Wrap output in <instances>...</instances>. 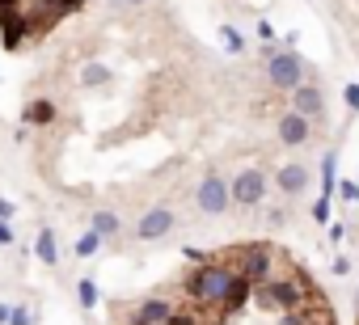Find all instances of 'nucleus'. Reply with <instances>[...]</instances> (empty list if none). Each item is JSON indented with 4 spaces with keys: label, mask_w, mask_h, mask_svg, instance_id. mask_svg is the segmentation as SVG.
I'll return each mask as SVG.
<instances>
[{
    "label": "nucleus",
    "mask_w": 359,
    "mask_h": 325,
    "mask_svg": "<svg viewBox=\"0 0 359 325\" xmlns=\"http://www.w3.org/2000/svg\"><path fill=\"white\" fill-rule=\"evenodd\" d=\"M338 182H342V178H338V152L330 148L325 160H321V195H325V199L338 195Z\"/></svg>",
    "instance_id": "15"
},
{
    "label": "nucleus",
    "mask_w": 359,
    "mask_h": 325,
    "mask_svg": "<svg viewBox=\"0 0 359 325\" xmlns=\"http://www.w3.org/2000/svg\"><path fill=\"white\" fill-rule=\"evenodd\" d=\"M309 182H313V178H309V170H304V165H283V170L275 174V186H279L287 199L304 195V191H309Z\"/></svg>",
    "instance_id": "11"
},
{
    "label": "nucleus",
    "mask_w": 359,
    "mask_h": 325,
    "mask_svg": "<svg viewBox=\"0 0 359 325\" xmlns=\"http://www.w3.org/2000/svg\"><path fill=\"white\" fill-rule=\"evenodd\" d=\"M169 312H173V304H169V300H161V296H152V300H144V304L135 308L131 325H165V321H169Z\"/></svg>",
    "instance_id": "12"
},
{
    "label": "nucleus",
    "mask_w": 359,
    "mask_h": 325,
    "mask_svg": "<svg viewBox=\"0 0 359 325\" xmlns=\"http://www.w3.org/2000/svg\"><path fill=\"white\" fill-rule=\"evenodd\" d=\"M271 266H275V249L266 241H250V245H237V275L254 279V283H266L271 279Z\"/></svg>",
    "instance_id": "4"
},
{
    "label": "nucleus",
    "mask_w": 359,
    "mask_h": 325,
    "mask_svg": "<svg viewBox=\"0 0 359 325\" xmlns=\"http://www.w3.org/2000/svg\"><path fill=\"white\" fill-rule=\"evenodd\" d=\"M229 182H233V207H258L266 199V186H271V178L262 170H241Z\"/></svg>",
    "instance_id": "6"
},
{
    "label": "nucleus",
    "mask_w": 359,
    "mask_h": 325,
    "mask_svg": "<svg viewBox=\"0 0 359 325\" xmlns=\"http://www.w3.org/2000/svg\"><path fill=\"white\" fill-rule=\"evenodd\" d=\"M9 317H13V308H9V304H0V325H9Z\"/></svg>",
    "instance_id": "35"
},
{
    "label": "nucleus",
    "mask_w": 359,
    "mask_h": 325,
    "mask_svg": "<svg viewBox=\"0 0 359 325\" xmlns=\"http://www.w3.org/2000/svg\"><path fill=\"white\" fill-rule=\"evenodd\" d=\"M342 102H346V110H355L359 114V85L351 81V85H342Z\"/></svg>",
    "instance_id": "25"
},
{
    "label": "nucleus",
    "mask_w": 359,
    "mask_h": 325,
    "mask_svg": "<svg viewBox=\"0 0 359 325\" xmlns=\"http://www.w3.org/2000/svg\"><path fill=\"white\" fill-rule=\"evenodd\" d=\"M233 279H237L233 266H224V262H216V258H212V262H199V266L187 275V296H191L195 308H224V296H229Z\"/></svg>",
    "instance_id": "1"
},
{
    "label": "nucleus",
    "mask_w": 359,
    "mask_h": 325,
    "mask_svg": "<svg viewBox=\"0 0 359 325\" xmlns=\"http://www.w3.org/2000/svg\"><path fill=\"white\" fill-rule=\"evenodd\" d=\"M9 325H34V312H30V308H13Z\"/></svg>",
    "instance_id": "27"
},
{
    "label": "nucleus",
    "mask_w": 359,
    "mask_h": 325,
    "mask_svg": "<svg viewBox=\"0 0 359 325\" xmlns=\"http://www.w3.org/2000/svg\"><path fill=\"white\" fill-rule=\"evenodd\" d=\"M110 81V68L106 64H85V72H81V85L85 89H102Z\"/></svg>",
    "instance_id": "19"
},
{
    "label": "nucleus",
    "mask_w": 359,
    "mask_h": 325,
    "mask_svg": "<svg viewBox=\"0 0 359 325\" xmlns=\"http://www.w3.org/2000/svg\"><path fill=\"white\" fill-rule=\"evenodd\" d=\"M258 39H262V43H275V30H271V22H258Z\"/></svg>",
    "instance_id": "31"
},
{
    "label": "nucleus",
    "mask_w": 359,
    "mask_h": 325,
    "mask_svg": "<svg viewBox=\"0 0 359 325\" xmlns=\"http://www.w3.org/2000/svg\"><path fill=\"white\" fill-rule=\"evenodd\" d=\"M182 254H187V258H191V262H195V266H199V262H212V258H208V254H203V249H195V245H182Z\"/></svg>",
    "instance_id": "29"
},
{
    "label": "nucleus",
    "mask_w": 359,
    "mask_h": 325,
    "mask_svg": "<svg viewBox=\"0 0 359 325\" xmlns=\"http://www.w3.org/2000/svg\"><path fill=\"white\" fill-rule=\"evenodd\" d=\"M321 325H334V321H321Z\"/></svg>",
    "instance_id": "38"
},
{
    "label": "nucleus",
    "mask_w": 359,
    "mask_h": 325,
    "mask_svg": "<svg viewBox=\"0 0 359 325\" xmlns=\"http://www.w3.org/2000/svg\"><path fill=\"white\" fill-rule=\"evenodd\" d=\"M317 291H313V283L304 279V275H271L266 283H258L254 287V304L258 308H275V312H292V308H300V304H309Z\"/></svg>",
    "instance_id": "2"
},
{
    "label": "nucleus",
    "mask_w": 359,
    "mask_h": 325,
    "mask_svg": "<svg viewBox=\"0 0 359 325\" xmlns=\"http://www.w3.org/2000/svg\"><path fill=\"white\" fill-rule=\"evenodd\" d=\"M55 9H60V18H72L85 9V0H55Z\"/></svg>",
    "instance_id": "26"
},
{
    "label": "nucleus",
    "mask_w": 359,
    "mask_h": 325,
    "mask_svg": "<svg viewBox=\"0 0 359 325\" xmlns=\"http://www.w3.org/2000/svg\"><path fill=\"white\" fill-rule=\"evenodd\" d=\"M266 81H271V89L292 93L296 85H304V60L296 51H275L266 60Z\"/></svg>",
    "instance_id": "3"
},
{
    "label": "nucleus",
    "mask_w": 359,
    "mask_h": 325,
    "mask_svg": "<svg viewBox=\"0 0 359 325\" xmlns=\"http://www.w3.org/2000/svg\"><path fill=\"white\" fill-rule=\"evenodd\" d=\"M43 5H55V0H43Z\"/></svg>",
    "instance_id": "36"
},
{
    "label": "nucleus",
    "mask_w": 359,
    "mask_h": 325,
    "mask_svg": "<svg viewBox=\"0 0 359 325\" xmlns=\"http://www.w3.org/2000/svg\"><path fill=\"white\" fill-rule=\"evenodd\" d=\"M76 300H81L85 312H93V308H97V283H93V279H81V283H76Z\"/></svg>",
    "instance_id": "20"
},
{
    "label": "nucleus",
    "mask_w": 359,
    "mask_h": 325,
    "mask_svg": "<svg viewBox=\"0 0 359 325\" xmlns=\"http://www.w3.org/2000/svg\"><path fill=\"white\" fill-rule=\"evenodd\" d=\"M93 228H97L106 241H118V237H123V220H118V212H93Z\"/></svg>",
    "instance_id": "16"
},
{
    "label": "nucleus",
    "mask_w": 359,
    "mask_h": 325,
    "mask_svg": "<svg viewBox=\"0 0 359 325\" xmlns=\"http://www.w3.org/2000/svg\"><path fill=\"white\" fill-rule=\"evenodd\" d=\"M0 245H13V228H9V220H0Z\"/></svg>",
    "instance_id": "32"
},
{
    "label": "nucleus",
    "mask_w": 359,
    "mask_h": 325,
    "mask_svg": "<svg viewBox=\"0 0 359 325\" xmlns=\"http://www.w3.org/2000/svg\"><path fill=\"white\" fill-rule=\"evenodd\" d=\"M195 203H199L203 216H224L233 207V182H224L220 174H208L195 191Z\"/></svg>",
    "instance_id": "5"
},
{
    "label": "nucleus",
    "mask_w": 359,
    "mask_h": 325,
    "mask_svg": "<svg viewBox=\"0 0 359 325\" xmlns=\"http://www.w3.org/2000/svg\"><path fill=\"white\" fill-rule=\"evenodd\" d=\"M287 110H296V114H304V118H321L325 114V93H321V85H296L292 93H287Z\"/></svg>",
    "instance_id": "8"
},
{
    "label": "nucleus",
    "mask_w": 359,
    "mask_h": 325,
    "mask_svg": "<svg viewBox=\"0 0 359 325\" xmlns=\"http://www.w3.org/2000/svg\"><path fill=\"white\" fill-rule=\"evenodd\" d=\"M110 5H114V9H144L148 0H110Z\"/></svg>",
    "instance_id": "30"
},
{
    "label": "nucleus",
    "mask_w": 359,
    "mask_h": 325,
    "mask_svg": "<svg viewBox=\"0 0 359 325\" xmlns=\"http://www.w3.org/2000/svg\"><path fill=\"white\" fill-rule=\"evenodd\" d=\"M355 296H359V283H355Z\"/></svg>",
    "instance_id": "37"
},
{
    "label": "nucleus",
    "mask_w": 359,
    "mask_h": 325,
    "mask_svg": "<svg viewBox=\"0 0 359 325\" xmlns=\"http://www.w3.org/2000/svg\"><path fill=\"white\" fill-rule=\"evenodd\" d=\"M30 34H34V26H30L26 9L0 13V47H5V51H22V47L30 43Z\"/></svg>",
    "instance_id": "7"
},
{
    "label": "nucleus",
    "mask_w": 359,
    "mask_h": 325,
    "mask_svg": "<svg viewBox=\"0 0 359 325\" xmlns=\"http://www.w3.org/2000/svg\"><path fill=\"white\" fill-rule=\"evenodd\" d=\"M254 287H258L254 279L237 275V279H233V287H229V296H224V312H241V308L254 300Z\"/></svg>",
    "instance_id": "14"
},
{
    "label": "nucleus",
    "mask_w": 359,
    "mask_h": 325,
    "mask_svg": "<svg viewBox=\"0 0 359 325\" xmlns=\"http://www.w3.org/2000/svg\"><path fill=\"white\" fill-rule=\"evenodd\" d=\"M102 241H106V237H102L97 228H89V233H81V237H76V245H72V254H76V258L85 262V258H93V254L102 249Z\"/></svg>",
    "instance_id": "18"
},
{
    "label": "nucleus",
    "mask_w": 359,
    "mask_h": 325,
    "mask_svg": "<svg viewBox=\"0 0 359 325\" xmlns=\"http://www.w3.org/2000/svg\"><path fill=\"white\" fill-rule=\"evenodd\" d=\"M338 199H342V203H359V186L342 178V182H338Z\"/></svg>",
    "instance_id": "24"
},
{
    "label": "nucleus",
    "mask_w": 359,
    "mask_h": 325,
    "mask_svg": "<svg viewBox=\"0 0 359 325\" xmlns=\"http://www.w3.org/2000/svg\"><path fill=\"white\" fill-rule=\"evenodd\" d=\"M9 9H26V0H0V13H9Z\"/></svg>",
    "instance_id": "33"
},
{
    "label": "nucleus",
    "mask_w": 359,
    "mask_h": 325,
    "mask_svg": "<svg viewBox=\"0 0 359 325\" xmlns=\"http://www.w3.org/2000/svg\"><path fill=\"white\" fill-rule=\"evenodd\" d=\"M266 220H271V228H283V224H287V207H271Z\"/></svg>",
    "instance_id": "28"
},
{
    "label": "nucleus",
    "mask_w": 359,
    "mask_h": 325,
    "mask_svg": "<svg viewBox=\"0 0 359 325\" xmlns=\"http://www.w3.org/2000/svg\"><path fill=\"white\" fill-rule=\"evenodd\" d=\"M34 254H39V262H47V266H55V262H60L55 228H43V233H39V241H34Z\"/></svg>",
    "instance_id": "17"
},
{
    "label": "nucleus",
    "mask_w": 359,
    "mask_h": 325,
    "mask_svg": "<svg viewBox=\"0 0 359 325\" xmlns=\"http://www.w3.org/2000/svg\"><path fill=\"white\" fill-rule=\"evenodd\" d=\"M220 39H224V51H229V55H241V51H245V39H241L233 26H220Z\"/></svg>",
    "instance_id": "21"
},
{
    "label": "nucleus",
    "mask_w": 359,
    "mask_h": 325,
    "mask_svg": "<svg viewBox=\"0 0 359 325\" xmlns=\"http://www.w3.org/2000/svg\"><path fill=\"white\" fill-rule=\"evenodd\" d=\"M55 114H60V110H55V102H51V97H34V102L22 110V123H26V127H51V123H55Z\"/></svg>",
    "instance_id": "13"
},
{
    "label": "nucleus",
    "mask_w": 359,
    "mask_h": 325,
    "mask_svg": "<svg viewBox=\"0 0 359 325\" xmlns=\"http://www.w3.org/2000/svg\"><path fill=\"white\" fill-rule=\"evenodd\" d=\"M199 317H203L199 308H173L165 325H199Z\"/></svg>",
    "instance_id": "22"
},
{
    "label": "nucleus",
    "mask_w": 359,
    "mask_h": 325,
    "mask_svg": "<svg viewBox=\"0 0 359 325\" xmlns=\"http://www.w3.org/2000/svg\"><path fill=\"white\" fill-rule=\"evenodd\" d=\"M13 212H18V207H13V203H9V199H0V220H9V216H13Z\"/></svg>",
    "instance_id": "34"
},
{
    "label": "nucleus",
    "mask_w": 359,
    "mask_h": 325,
    "mask_svg": "<svg viewBox=\"0 0 359 325\" xmlns=\"http://www.w3.org/2000/svg\"><path fill=\"white\" fill-rule=\"evenodd\" d=\"M275 131H279V144H287V148H300V144H309V135H313V118H304V114L287 110V114H279Z\"/></svg>",
    "instance_id": "9"
},
{
    "label": "nucleus",
    "mask_w": 359,
    "mask_h": 325,
    "mask_svg": "<svg viewBox=\"0 0 359 325\" xmlns=\"http://www.w3.org/2000/svg\"><path fill=\"white\" fill-rule=\"evenodd\" d=\"M173 224H177V216H173L169 207H152V212H144V216H140L135 237H140V241H161L165 233H173Z\"/></svg>",
    "instance_id": "10"
},
{
    "label": "nucleus",
    "mask_w": 359,
    "mask_h": 325,
    "mask_svg": "<svg viewBox=\"0 0 359 325\" xmlns=\"http://www.w3.org/2000/svg\"><path fill=\"white\" fill-rule=\"evenodd\" d=\"M309 216H313V224H325V220H330V199L321 195V199H317V203L309 207Z\"/></svg>",
    "instance_id": "23"
}]
</instances>
